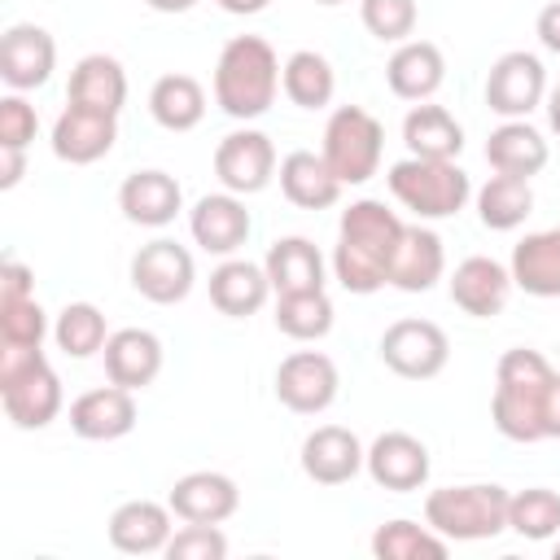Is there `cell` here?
<instances>
[{
  "mask_svg": "<svg viewBox=\"0 0 560 560\" xmlns=\"http://www.w3.org/2000/svg\"><path fill=\"white\" fill-rule=\"evenodd\" d=\"M118 140V114H101V109H83L70 105L57 114L52 122V153L70 166H92L101 162Z\"/></svg>",
  "mask_w": 560,
  "mask_h": 560,
  "instance_id": "e0dca14e",
  "label": "cell"
},
{
  "mask_svg": "<svg viewBox=\"0 0 560 560\" xmlns=\"http://www.w3.org/2000/svg\"><path fill=\"white\" fill-rule=\"evenodd\" d=\"M385 184L398 206H407L416 219H451L468 206L472 179L459 162H438V158H402L385 171Z\"/></svg>",
  "mask_w": 560,
  "mask_h": 560,
  "instance_id": "8992f818",
  "label": "cell"
},
{
  "mask_svg": "<svg viewBox=\"0 0 560 560\" xmlns=\"http://www.w3.org/2000/svg\"><path fill=\"white\" fill-rule=\"evenodd\" d=\"M385 83L398 101H429L446 83V57L433 39H402L385 61Z\"/></svg>",
  "mask_w": 560,
  "mask_h": 560,
  "instance_id": "603a6c76",
  "label": "cell"
},
{
  "mask_svg": "<svg viewBox=\"0 0 560 560\" xmlns=\"http://www.w3.org/2000/svg\"><path fill=\"white\" fill-rule=\"evenodd\" d=\"M26 175V149H0V188H18Z\"/></svg>",
  "mask_w": 560,
  "mask_h": 560,
  "instance_id": "bcb514c9",
  "label": "cell"
},
{
  "mask_svg": "<svg viewBox=\"0 0 560 560\" xmlns=\"http://www.w3.org/2000/svg\"><path fill=\"white\" fill-rule=\"evenodd\" d=\"M341 372L324 350H293L276 368V398L293 416H319L337 402Z\"/></svg>",
  "mask_w": 560,
  "mask_h": 560,
  "instance_id": "30bf717a",
  "label": "cell"
},
{
  "mask_svg": "<svg viewBox=\"0 0 560 560\" xmlns=\"http://www.w3.org/2000/svg\"><path fill=\"white\" fill-rule=\"evenodd\" d=\"M262 267H267L271 293H315V289H324V271H328V262L311 236L271 241Z\"/></svg>",
  "mask_w": 560,
  "mask_h": 560,
  "instance_id": "f546056e",
  "label": "cell"
},
{
  "mask_svg": "<svg viewBox=\"0 0 560 560\" xmlns=\"http://www.w3.org/2000/svg\"><path fill=\"white\" fill-rule=\"evenodd\" d=\"M542 109H547V127L560 136V79L547 88V101H542Z\"/></svg>",
  "mask_w": 560,
  "mask_h": 560,
  "instance_id": "681fc988",
  "label": "cell"
},
{
  "mask_svg": "<svg viewBox=\"0 0 560 560\" xmlns=\"http://www.w3.org/2000/svg\"><path fill=\"white\" fill-rule=\"evenodd\" d=\"M101 359H105V376L136 394V389L158 381V372H162V341L149 328H118V332H109Z\"/></svg>",
  "mask_w": 560,
  "mask_h": 560,
  "instance_id": "d4e9b609",
  "label": "cell"
},
{
  "mask_svg": "<svg viewBox=\"0 0 560 560\" xmlns=\"http://www.w3.org/2000/svg\"><path fill=\"white\" fill-rule=\"evenodd\" d=\"M368 459V446L341 429V424H319L302 438V472L315 481V486H346L359 477Z\"/></svg>",
  "mask_w": 560,
  "mask_h": 560,
  "instance_id": "ac0fdd59",
  "label": "cell"
},
{
  "mask_svg": "<svg viewBox=\"0 0 560 560\" xmlns=\"http://www.w3.org/2000/svg\"><path fill=\"white\" fill-rule=\"evenodd\" d=\"M402 219L376 201L359 197L341 210L337 223V249H332V276L346 293H376L389 284V258L402 236Z\"/></svg>",
  "mask_w": 560,
  "mask_h": 560,
  "instance_id": "6da1fadb",
  "label": "cell"
},
{
  "mask_svg": "<svg viewBox=\"0 0 560 560\" xmlns=\"http://www.w3.org/2000/svg\"><path fill=\"white\" fill-rule=\"evenodd\" d=\"M52 341L66 359H92L105 350L109 328H105V311L92 302H66L57 324H52Z\"/></svg>",
  "mask_w": 560,
  "mask_h": 560,
  "instance_id": "74e56055",
  "label": "cell"
},
{
  "mask_svg": "<svg viewBox=\"0 0 560 560\" xmlns=\"http://www.w3.org/2000/svg\"><path fill=\"white\" fill-rule=\"evenodd\" d=\"M35 131H39L35 105H31L22 92L4 96V101H0V149H26V144L35 140Z\"/></svg>",
  "mask_w": 560,
  "mask_h": 560,
  "instance_id": "7bdbcfd3",
  "label": "cell"
},
{
  "mask_svg": "<svg viewBox=\"0 0 560 560\" xmlns=\"http://www.w3.org/2000/svg\"><path fill=\"white\" fill-rule=\"evenodd\" d=\"M547 88H551L547 83V66L534 52L512 48L486 74V105L499 118H529L547 101Z\"/></svg>",
  "mask_w": 560,
  "mask_h": 560,
  "instance_id": "8fae6325",
  "label": "cell"
},
{
  "mask_svg": "<svg viewBox=\"0 0 560 560\" xmlns=\"http://www.w3.org/2000/svg\"><path fill=\"white\" fill-rule=\"evenodd\" d=\"M70 105L83 109H101V114H118L127 105V70L118 57L109 52H88L74 61L70 70V88H66Z\"/></svg>",
  "mask_w": 560,
  "mask_h": 560,
  "instance_id": "f1b7e54d",
  "label": "cell"
},
{
  "mask_svg": "<svg viewBox=\"0 0 560 560\" xmlns=\"http://www.w3.org/2000/svg\"><path fill=\"white\" fill-rule=\"evenodd\" d=\"M57 70V39L35 22H13L0 35V79L13 92H35Z\"/></svg>",
  "mask_w": 560,
  "mask_h": 560,
  "instance_id": "4fadbf2b",
  "label": "cell"
},
{
  "mask_svg": "<svg viewBox=\"0 0 560 560\" xmlns=\"http://www.w3.org/2000/svg\"><path fill=\"white\" fill-rule=\"evenodd\" d=\"M311 4H324V9H332V4H346V0H311Z\"/></svg>",
  "mask_w": 560,
  "mask_h": 560,
  "instance_id": "816d5d0a",
  "label": "cell"
},
{
  "mask_svg": "<svg viewBox=\"0 0 560 560\" xmlns=\"http://www.w3.org/2000/svg\"><path fill=\"white\" fill-rule=\"evenodd\" d=\"M118 210L127 223L136 228H166L175 223V214L184 210V188L175 175L149 166V171H131L118 184Z\"/></svg>",
  "mask_w": 560,
  "mask_h": 560,
  "instance_id": "d6986e66",
  "label": "cell"
},
{
  "mask_svg": "<svg viewBox=\"0 0 560 560\" xmlns=\"http://www.w3.org/2000/svg\"><path fill=\"white\" fill-rule=\"evenodd\" d=\"M508 529L529 538V542H547L560 534V494L547 486H529L516 490L508 499Z\"/></svg>",
  "mask_w": 560,
  "mask_h": 560,
  "instance_id": "f35d334b",
  "label": "cell"
},
{
  "mask_svg": "<svg viewBox=\"0 0 560 560\" xmlns=\"http://www.w3.org/2000/svg\"><path fill=\"white\" fill-rule=\"evenodd\" d=\"M249 210H245V197L236 192H206L197 197V206L188 210V232L192 241L206 249V254H219V258H232L245 241H249Z\"/></svg>",
  "mask_w": 560,
  "mask_h": 560,
  "instance_id": "9a60e30c",
  "label": "cell"
},
{
  "mask_svg": "<svg viewBox=\"0 0 560 560\" xmlns=\"http://www.w3.org/2000/svg\"><path fill=\"white\" fill-rule=\"evenodd\" d=\"M451 551V542L424 521H407V516H394L385 525H376L372 534V556L376 560H442Z\"/></svg>",
  "mask_w": 560,
  "mask_h": 560,
  "instance_id": "e575fe53",
  "label": "cell"
},
{
  "mask_svg": "<svg viewBox=\"0 0 560 560\" xmlns=\"http://www.w3.org/2000/svg\"><path fill=\"white\" fill-rule=\"evenodd\" d=\"M508 490L494 481H464V486H442L429 490L424 499V521L446 538V542H481L508 529Z\"/></svg>",
  "mask_w": 560,
  "mask_h": 560,
  "instance_id": "5b68a950",
  "label": "cell"
},
{
  "mask_svg": "<svg viewBox=\"0 0 560 560\" xmlns=\"http://www.w3.org/2000/svg\"><path fill=\"white\" fill-rule=\"evenodd\" d=\"M534 210V188L529 179H516V175H490L481 188H477V219L490 228V232H512L529 219Z\"/></svg>",
  "mask_w": 560,
  "mask_h": 560,
  "instance_id": "d590c367",
  "label": "cell"
},
{
  "mask_svg": "<svg viewBox=\"0 0 560 560\" xmlns=\"http://www.w3.org/2000/svg\"><path fill=\"white\" fill-rule=\"evenodd\" d=\"M48 332V315L35 298L0 302V346H44Z\"/></svg>",
  "mask_w": 560,
  "mask_h": 560,
  "instance_id": "60d3db41",
  "label": "cell"
},
{
  "mask_svg": "<svg viewBox=\"0 0 560 560\" xmlns=\"http://www.w3.org/2000/svg\"><path fill=\"white\" fill-rule=\"evenodd\" d=\"M534 35H538V44H542L547 52H556V57H560V0H551V4H542V9H538Z\"/></svg>",
  "mask_w": 560,
  "mask_h": 560,
  "instance_id": "f6af8a7d",
  "label": "cell"
},
{
  "mask_svg": "<svg viewBox=\"0 0 560 560\" xmlns=\"http://www.w3.org/2000/svg\"><path fill=\"white\" fill-rule=\"evenodd\" d=\"M192 284H197V262L179 241L158 236V241H149L131 254V289L144 302L175 306L192 293Z\"/></svg>",
  "mask_w": 560,
  "mask_h": 560,
  "instance_id": "9c48e42d",
  "label": "cell"
},
{
  "mask_svg": "<svg viewBox=\"0 0 560 560\" xmlns=\"http://www.w3.org/2000/svg\"><path fill=\"white\" fill-rule=\"evenodd\" d=\"M223 13H232V18H254V13H262L271 0H214Z\"/></svg>",
  "mask_w": 560,
  "mask_h": 560,
  "instance_id": "c3c4849f",
  "label": "cell"
},
{
  "mask_svg": "<svg viewBox=\"0 0 560 560\" xmlns=\"http://www.w3.org/2000/svg\"><path fill=\"white\" fill-rule=\"evenodd\" d=\"M368 477L381 486V490H394V494H407V490H420L429 481V446L407 433V429H385L372 446H368V459H363Z\"/></svg>",
  "mask_w": 560,
  "mask_h": 560,
  "instance_id": "5bb4252c",
  "label": "cell"
},
{
  "mask_svg": "<svg viewBox=\"0 0 560 560\" xmlns=\"http://www.w3.org/2000/svg\"><path fill=\"white\" fill-rule=\"evenodd\" d=\"M0 402L18 429H48L61 407V376L48 368L39 346H0Z\"/></svg>",
  "mask_w": 560,
  "mask_h": 560,
  "instance_id": "277c9868",
  "label": "cell"
},
{
  "mask_svg": "<svg viewBox=\"0 0 560 560\" xmlns=\"http://www.w3.org/2000/svg\"><path fill=\"white\" fill-rule=\"evenodd\" d=\"M542 433L547 438H560V372L551 376L547 398H542Z\"/></svg>",
  "mask_w": 560,
  "mask_h": 560,
  "instance_id": "7dc6e473",
  "label": "cell"
},
{
  "mask_svg": "<svg viewBox=\"0 0 560 560\" xmlns=\"http://www.w3.org/2000/svg\"><path fill=\"white\" fill-rule=\"evenodd\" d=\"M267 298H271V280H267V267L262 262L223 258L210 271V302L228 319H249L254 311L267 306Z\"/></svg>",
  "mask_w": 560,
  "mask_h": 560,
  "instance_id": "484cf974",
  "label": "cell"
},
{
  "mask_svg": "<svg viewBox=\"0 0 560 560\" xmlns=\"http://www.w3.org/2000/svg\"><path fill=\"white\" fill-rule=\"evenodd\" d=\"M171 560H223L228 556V534L219 525H184L166 542Z\"/></svg>",
  "mask_w": 560,
  "mask_h": 560,
  "instance_id": "b9f144b4",
  "label": "cell"
},
{
  "mask_svg": "<svg viewBox=\"0 0 560 560\" xmlns=\"http://www.w3.org/2000/svg\"><path fill=\"white\" fill-rule=\"evenodd\" d=\"M13 298H35V271L18 258L0 267V302H13Z\"/></svg>",
  "mask_w": 560,
  "mask_h": 560,
  "instance_id": "ee69618b",
  "label": "cell"
},
{
  "mask_svg": "<svg viewBox=\"0 0 560 560\" xmlns=\"http://www.w3.org/2000/svg\"><path fill=\"white\" fill-rule=\"evenodd\" d=\"M319 153L341 184H368L381 171L385 127L363 105H337L324 122V149Z\"/></svg>",
  "mask_w": 560,
  "mask_h": 560,
  "instance_id": "52a82bcc",
  "label": "cell"
},
{
  "mask_svg": "<svg viewBox=\"0 0 560 560\" xmlns=\"http://www.w3.org/2000/svg\"><path fill=\"white\" fill-rule=\"evenodd\" d=\"M376 350H381V363L394 376H402V381H433L446 368V359H451V337H446L442 324L407 315V319H394L381 332Z\"/></svg>",
  "mask_w": 560,
  "mask_h": 560,
  "instance_id": "ba28073f",
  "label": "cell"
},
{
  "mask_svg": "<svg viewBox=\"0 0 560 560\" xmlns=\"http://www.w3.org/2000/svg\"><path fill=\"white\" fill-rule=\"evenodd\" d=\"M402 144L411 158H438V162H455L464 149V127L446 105H411L402 118Z\"/></svg>",
  "mask_w": 560,
  "mask_h": 560,
  "instance_id": "1f68e13d",
  "label": "cell"
},
{
  "mask_svg": "<svg viewBox=\"0 0 560 560\" xmlns=\"http://www.w3.org/2000/svg\"><path fill=\"white\" fill-rule=\"evenodd\" d=\"M446 271V249L433 228L407 223L398 236V249L389 258V284L402 293H429Z\"/></svg>",
  "mask_w": 560,
  "mask_h": 560,
  "instance_id": "cb8c5ba5",
  "label": "cell"
},
{
  "mask_svg": "<svg viewBox=\"0 0 560 560\" xmlns=\"http://www.w3.org/2000/svg\"><path fill=\"white\" fill-rule=\"evenodd\" d=\"M547 158H551V149H547L542 131L529 127V118H503L486 140V162L494 175L534 179L547 166Z\"/></svg>",
  "mask_w": 560,
  "mask_h": 560,
  "instance_id": "4316f807",
  "label": "cell"
},
{
  "mask_svg": "<svg viewBox=\"0 0 560 560\" xmlns=\"http://www.w3.org/2000/svg\"><path fill=\"white\" fill-rule=\"evenodd\" d=\"M332 298L324 289L315 293H276V328L293 341H319L332 332Z\"/></svg>",
  "mask_w": 560,
  "mask_h": 560,
  "instance_id": "8d00e7d4",
  "label": "cell"
},
{
  "mask_svg": "<svg viewBox=\"0 0 560 560\" xmlns=\"http://www.w3.org/2000/svg\"><path fill=\"white\" fill-rule=\"evenodd\" d=\"M451 302L472 315V319H490L508 306V293H512V271L499 262V258H486V254H472L464 258L455 271H451Z\"/></svg>",
  "mask_w": 560,
  "mask_h": 560,
  "instance_id": "44dd1931",
  "label": "cell"
},
{
  "mask_svg": "<svg viewBox=\"0 0 560 560\" xmlns=\"http://www.w3.org/2000/svg\"><path fill=\"white\" fill-rule=\"evenodd\" d=\"M556 560H560V538H556Z\"/></svg>",
  "mask_w": 560,
  "mask_h": 560,
  "instance_id": "f5cc1de1",
  "label": "cell"
},
{
  "mask_svg": "<svg viewBox=\"0 0 560 560\" xmlns=\"http://www.w3.org/2000/svg\"><path fill=\"white\" fill-rule=\"evenodd\" d=\"M280 92L298 105V109H324L332 105V92H337V74H332V61L315 48H298L289 52L284 70H280Z\"/></svg>",
  "mask_w": 560,
  "mask_h": 560,
  "instance_id": "d6a6232c",
  "label": "cell"
},
{
  "mask_svg": "<svg viewBox=\"0 0 560 560\" xmlns=\"http://www.w3.org/2000/svg\"><path fill=\"white\" fill-rule=\"evenodd\" d=\"M556 368L547 354L529 346L503 350L494 368V398H490V420L508 442H542V398L551 385Z\"/></svg>",
  "mask_w": 560,
  "mask_h": 560,
  "instance_id": "3957f363",
  "label": "cell"
},
{
  "mask_svg": "<svg viewBox=\"0 0 560 560\" xmlns=\"http://www.w3.org/2000/svg\"><path fill=\"white\" fill-rule=\"evenodd\" d=\"M280 57L262 35H232L214 61V105L236 118H262L280 92Z\"/></svg>",
  "mask_w": 560,
  "mask_h": 560,
  "instance_id": "7a4b0ae2",
  "label": "cell"
},
{
  "mask_svg": "<svg viewBox=\"0 0 560 560\" xmlns=\"http://www.w3.org/2000/svg\"><path fill=\"white\" fill-rule=\"evenodd\" d=\"M359 18H363V31L372 39L402 44L416 35L420 9H416V0H359Z\"/></svg>",
  "mask_w": 560,
  "mask_h": 560,
  "instance_id": "ab89813d",
  "label": "cell"
},
{
  "mask_svg": "<svg viewBox=\"0 0 560 560\" xmlns=\"http://www.w3.org/2000/svg\"><path fill=\"white\" fill-rule=\"evenodd\" d=\"M171 512L184 521V525H223L228 516H236L241 508V490L228 472H214V468H197V472H184L171 494H166Z\"/></svg>",
  "mask_w": 560,
  "mask_h": 560,
  "instance_id": "2e32d148",
  "label": "cell"
},
{
  "mask_svg": "<svg viewBox=\"0 0 560 560\" xmlns=\"http://www.w3.org/2000/svg\"><path fill=\"white\" fill-rule=\"evenodd\" d=\"M512 284L529 298H560V228L529 232L512 249Z\"/></svg>",
  "mask_w": 560,
  "mask_h": 560,
  "instance_id": "4dcf8cb0",
  "label": "cell"
},
{
  "mask_svg": "<svg viewBox=\"0 0 560 560\" xmlns=\"http://www.w3.org/2000/svg\"><path fill=\"white\" fill-rule=\"evenodd\" d=\"M214 175L228 192L236 197H254L276 179V144L267 131L258 127H241L228 131L214 149Z\"/></svg>",
  "mask_w": 560,
  "mask_h": 560,
  "instance_id": "7c38bea8",
  "label": "cell"
},
{
  "mask_svg": "<svg viewBox=\"0 0 560 560\" xmlns=\"http://www.w3.org/2000/svg\"><path fill=\"white\" fill-rule=\"evenodd\" d=\"M149 114L166 131H192L206 118V88L192 74H162L149 88Z\"/></svg>",
  "mask_w": 560,
  "mask_h": 560,
  "instance_id": "836d02e7",
  "label": "cell"
},
{
  "mask_svg": "<svg viewBox=\"0 0 560 560\" xmlns=\"http://www.w3.org/2000/svg\"><path fill=\"white\" fill-rule=\"evenodd\" d=\"M175 512L171 503H158V499H127L114 508L109 516V542L114 551L122 556H153V551H166L171 534H175Z\"/></svg>",
  "mask_w": 560,
  "mask_h": 560,
  "instance_id": "ffe728a7",
  "label": "cell"
},
{
  "mask_svg": "<svg viewBox=\"0 0 560 560\" xmlns=\"http://www.w3.org/2000/svg\"><path fill=\"white\" fill-rule=\"evenodd\" d=\"M70 429L83 438V442H114V438H127L136 429V394L122 389V385H101V389H88L70 402Z\"/></svg>",
  "mask_w": 560,
  "mask_h": 560,
  "instance_id": "7402d4cb",
  "label": "cell"
},
{
  "mask_svg": "<svg viewBox=\"0 0 560 560\" xmlns=\"http://www.w3.org/2000/svg\"><path fill=\"white\" fill-rule=\"evenodd\" d=\"M276 179H280V192L298 206V210H328L337 206L341 197V179L332 175V166L324 162V153H311V149H293L280 158L276 166Z\"/></svg>",
  "mask_w": 560,
  "mask_h": 560,
  "instance_id": "83f0119b",
  "label": "cell"
},
{
  "mask_svg": "<svg viewBox=\"0 0 560 560\" xmlns=\"http://www.w3.org/2000/svg\"><path fill=\"white\" fill-rule=\"evenodd\" d=\"M153 13H188V9H197L201 0H144Z\"/></svg>",
  "mask_w": 560,
  "mask_h": 560,
  "instance_id": "f907efd6",
  "label": "cell"
}]
</instances>
